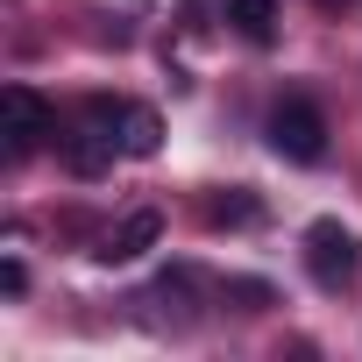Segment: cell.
<instances>
[{"instance_id": "cell-1", "label": "cell", "mask_w": 362, "mask_h": 362, "mask_svg": "<svg viewBox=\"0 0 362 362\" xmlns=\"http://www.w3.org/2000/svg\"><path fill=\"white\" fill-rule=\"evenodd\" d=\"M270 149L284 163H320L327 156V114L313 100H277L270 107Z\"/></svg>"}, {"instance_id": "cell-2", "label": "cell", "mask_w": 362, "mask_h": 362, "mask_svg": "<svg viewBox=\"0 0 362 362\" xmlns=\"http://www.w3.org/2000/svg\"><path fill=\"white\" fill-rule=\"evenodd\" d=\"M355 263H362V249H355V235L341 221H313L305 228V270H313L320 291H341L355 277Z\"/></svg>"}, {"instance_id": "cell-3", "label": "cell", "mask_w": 362, "mask_h": 362, "mask_svg": "<svg viewBox=\"0 0 362 362\" xmlns=\"http://www.w3.org/2000/svg\"><path fill=\"white\" fill-rule=\"evenodd\" d=\"M0 114H8V163L36 156V149L57 135V114H50L29 86H8V93H0Z\"/></svg>"}, {"instance_id": "cell-4", "label": "cell", "mask_w": 362, "mask_h": 362, "mask_svg": "<svg viewBox=\"0 0 362 362\" xmlns=\"http://www.w3.org/2000/svg\"><path fill=\"white\" fill-rule=\"evenodd\" d=\"M156 235H163V214H156V206H142V214H128V221L107 235V249H100V256H107V263H135L142 249H156Z\"/></svg>"}, {"instance_id": "cell-5", "label": "cell", "mask_w": 362, "mask_h": 362, "mask_svg": "<svg viewBox=\"0 0 362 362\" xmlns=\"http://www.w3.org/2000/svg\"><path fill=\"white\" fill-rule=\"evenodd\" d=\"M228 22L242 43H270L277 36V0H228Z\"/></svg>"}, {"instance_id": "cell-6", "label": "cell", "mask_w": 362, "mask_h": 362, "mask_svg": "<svg viewBox=\"0 0 362 362\" xmlns=\"http://www.w3.org/2000/svg\"><path fill=\"white\" fill-rule=\"evenodd\" d=\"M121 149H128V156H156V149H163L156 107H128V114H121Z\"/></svg>"}, {"instance_id": "cell-7", "label": "cell", "mask_w": 362, "mask_h": 362, "mask_svg": "<svg viewBox=\"0 0 362 362\" xmlns=\"http://www.w3.org/2000/svg\"><path fill=\"white\" fill-rule=\"evenodd\" d=\"M206 221H214V228H249V221H256V199H242V192H235V199H214Z\"/></svg>"}, {"instance_id": "cell-8", "label": "cell", "mask_w": 362, "mask_h": 362, "mask_svg": "<svg viewBox=\"0 0 362 362\" xmlns=\"http://www.w3.org/2000/svg\"><path fill=\"white\" fill-rule=\"evenodd\" d=\"M0 291H8V298H22V291H29V270H22L15 256H8V263H0Z\"/></svg>"}, {"instance_id": "cell-9", "label": "cell", "mask_w": 362, "mask_h": 362, "mask_svg": "<svg viewBox=\"0 0 362 362\" xmlns=\"http://www.w3.org/2000/svg\"><path fill=\"white\" fill-rule=\"evenodd\" d=\"M320 8H348V0H320Z\"/></svg>"}]
</instances>
